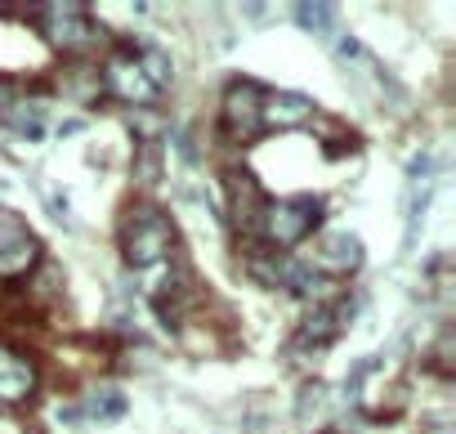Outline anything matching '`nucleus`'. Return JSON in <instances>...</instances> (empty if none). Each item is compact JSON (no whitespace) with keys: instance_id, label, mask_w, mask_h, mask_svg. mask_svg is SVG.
<instances>
[{"instance_id":"nucleus-1","label":"nucleus","mask_w":456,"mask_h":434,"mask_svg":"<svg viewBox=\"0 0 456 434\" xmlns=\"http://www.w3.org/2000/svg\"><path fill=\"white\" fill-rule=\"evenodd\" d=\"M175 251V225L170 215L152 201H134L121 220V256L130 269L148 274L152 265H166Z\"/></svg>"},{"instance_id":"nucleus-9","label":"nucleus","mask_w":456,"mask_h":434,"mask_svg":"<svg viewBox=\"0 0 456 434\" xmlns=\"http://www.w3.org/2000/svg\"><path fill=\"white\" fill-rule=\"evenodd\" d=\"M228 197H233V225L242 229V233H260V215H265V192H260V184L247 175V170H233L228 175Z\"/></svg>"},{"instance_id":"nucleus-7","label":"nucleus","mask_w":456,"mask_h":434,"mask_svg":"<svg viewBox=\"0 0 456 434\" xmlns=\"http://www.w3.org/2000/svg\"><path fill=\"white\" fill-rule=\"evenodd\" d=\"M314 260H318L314 274H322V278H345V274L362 269V242H358L354 233H345V229H331V233L318 238Z\"/></svg>"},{"instance_id":"nucleus-22","label":"nucleus","mask_w":456,"mask_h":434,"mask_svg":"<svg viewBox=\"0 0 456 434\" xmlns=\"http://www.w3.org/2000/svg\"><path fill=\"white\" fill-rule=\"evenodd\" d=\"M327 434H340V430H327Z\"/></svg>"},{"instance_id":"nucleus-5","label":"nucleus","mask_w":456,"mask_h":434,"mask_svg":"<svg viewBox=\"0 0 456 434\" xmlns=\"http://www.w3.org/2000/svg\"><path fill=\"white\" fill-rule=\"evenodd\" d=\"M99 81H103L99 90H108L112 99H121V103H130V108H148V103L161 99L130 50H112V54L99 63Z\"/></svg>"},{"instance_id":"nucleus-19","label":"nucleus","mask_w":456,"mask_h":434,"mask_svg":"<svg viewBox=\"0 0 456 434\" xmlns=\"http://www.w3.org/2000/svg\"><path fill=\"white\" fill-rule=\"evenodd\" d=\"M19 99V86L14 81H0V117H5L10 112V103Z\"/></svg>"},{"instance_id":"nucleus-20","label":"nucleus","mask_w":456,"mask_h":434,"mask_svg":"<svg viewBox=\"0 0 456 434\" xmlns=\"http://www.w3.org/2000/svg\"><path fill=\"white\" fill-rule=\"evenodd\" d=\"M340 54H345V59H362V45H358V41H340Z\"/></svg>"},{"instance_id":"nucleus-10","label":"nucleus","mask_w":456,"mask_h":434,"mask_svg":"<svg viewBox=\"0 0 456 434\" xmlns=\"http://www.w3.org/2000/svg\"><path fill=\"white\" fill-rule=\"evenodd\" d=\"M345 318H354V305H345V300H318L305 314V323H300V340L305 345H331L340 336Z\"/></svg>"},{"instance_id":"nucleus-17","label":"nucleus","mask_w":456,"mask_h":434,"mask_svg":"<svg viewBox=\"0 0 456 434\" xmlns=\"http://www.w3.org/2000/svg\"><path fill=\"white\" fill-rule=\"evenodd\" d=\"M296 23L305 32H327L336 23V5H296Z\"/></svg>"},{"instance_id":"nucleus-2","label":"nucleus","mask_w":456,"mask_h":434,"mask_svg":"<svg viewBox=\"0 0 456 434\" xmlns=\"http://www.w3.org/2000/svg\"><path fill=\"white\" fill-rule=\"evenodd\" d=\"M322 220V201L318 197H282V201H265V215H260V238L265 247L273 251H291L300 247Z\"/></svg>"},{"instance_id":"nucleus-18","label":"nucleus","mask_w":456,"mask_h":434,"mask_svg":"<svg viewBox=\"0 0 456 434\" xmlns=\"http://www.w3.org/2000/svg\"><path fill=\"white\" fill-rule=\"evenodd\" d=\"M90 416H94V421H121V416H126V398H121L117 389H103V394L90 398Z\"/></svg>"},{"instance_id":"nucleus-12","label":"nucleus","mask_w":456,"mask_h":434,"mask_svg":"<svg viewBox=\"0 0 456 434\" xmlns=\"http://www.w3.org/2000/svg\"><path fill=\"white\" fill-rule=\"evenodd\" d=\"M37 260H41V242H37V238H28V242H19V247H10V251H0V278L19 283V278H28V274L37 269Z\"/></svg>"},{"instance_id":"nucleus-4","label":"nucleus","mask_w":456,"mask_h":434,"mask_svg":"<svg viewBox=\"0 0 456 434\" xmlns=\"http://www.w3.org/2000/svg\"><path fill=\"white\" fill-rule=\"evenodd\" d=\"M41 37L59 50V54H81L90 45H99V28L90 23L86 5H45L41 10Z\"/></svg>"},{"instance_id":"nucleus-15","label":"nucleus","mask_w":456,"mask_h":434,"mask_svg":"<svg viewBox=\"0 0 456 434\" xmlns=\"http://www.w3.org/2000/svg\"><path fill=\"white\" fill-rule=\"evenodd\" d=\"M32 233H28V220L19 210H10V206H0V251H10V247H19V242H28Z\"/></svg>"},{"instance_id":"nucleus-21","label":"nucleus","mask_w":456,"mask_h":434,"mask_svg":"<svg viewBox=\"0 0 456 434\" xmlns=\"http://www.w3.org/2000/svg\"><path fill=\"white\" fill-rule=\"evenodd\" d=\"M425 434H456V430H452V425H447V421H443V425H429V430H425Z\"/></svg>"},{"instance_id":"nucleus-8","label":"nucleus","mask_w":456,"mask_h":434,"mask_svg":"<svg viewBox=\"0 0 456 434\" xmlns=\"http://www.w3.org/2000/svg\"><path fill=\"white\" fill-rule=\"evenodd\" d=\"M314 121H318L314 99H305L296 90H278V94L265 90V108H260L265 130H296V126H314Z\"/></svg>"},{"instance_id":"nucleus-6","label":"nucleus","mask_w":456,"mask_h":434,"mask_svg":"<svg viewBox=\"0 0 456 434\" xmlns=\"http://www.w3.org/2000/svg\"><path fill=\"white\" fill-rule=\"evenodd\" d=\"M41 385V367L37 358H28L23 349L0 345V403H28Z\"/></svg>"},{"instance_id":"nucleus-13","label":"nucleus","mask_w":456,"mask_h":434,"mask_svg":"<svg viewBox=\"0 0 456 434\" xmlns=\"http://www.w3.org/2000/svg\"><path fill=\"white\" fill-rule=\"evenodd\" d=\"M134 59H139V68H143V77L152 81V90H157V94H161V90H170V77H175V68H170L166 50H157V45H143Z\"/></svg>"},{"instance_id":"nucleus-16","label":"nucleus","mask_w":456,"mask_h":434,"mask_svg":"<svg viewBox=\"0 0 456 434\" xmlns=\"http://www.w3.org/2000/svg\"><path fill=\"white\" fill-rule=\"evenodd\" d=\"M63 86H68V94L72 99H94L99 94V68H68L63 72Z\"/></svg>"},{"instance_id":"nucleus-14","label":"nucleus","mask_w":456,"mask_h":434,"mask_svg":"<svg viewBox=\"0 0 456 434\" xmlns=\"http://www.w3.org/2000/svg\"><path fill=\"white\" fill-rule=\"evenodd\" d=\"M161 179V143L157 139H148L143 148H139V166H134V184L139 188H152Z\"/></svg>"},{"instance_id":"nucleus-3","label":"nucleus","mask_w":456,"mask_h":434,"mask_svg":"<svg viewBox=\"0 0 456 434\" xmlns=\"http://www.w3.org/2000/svg\"><path fill=\"white\" fill-rule=\"evenodd\" d=\"M260 108H265V86H256L251 77H233L228 90H224V103H219V121L238 143H251L265 130Z\"/></svg>"},{"instance_id":"nucleus-11","label":"nucleus","mask_w":456,"mask_h":434,"mask_svg":"<svg viewBox=\"0 0 456 434\" xmlns=\"http://www.w3.org/2000/svg\"><path fill=\"white\" fill-rule=\"evenodd\" d=\"M287 256L282 251H273V247H251L247 251V274L260 283V287H282V278H287Z\"/></svg>"}]
</instances>
